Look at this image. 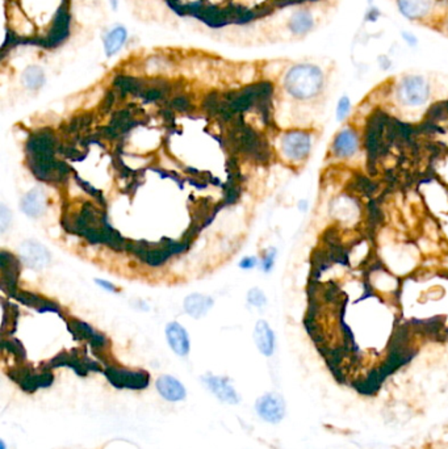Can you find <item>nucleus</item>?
Returning a JSON list of instances; mask_svg holds the SVG:
<instances>
[{"label": "nucleus", "instance_id": "5701e85b", "mask_svg": "<svg viewBox=\"0 0 448 449\" xmlns=\"http://www.w3.org/2000/svg\"><path fill=\"white\" fill-rule=\"evenodd\" d=\"M255 266H256V259L255 257H246L241 262V267L246 268V269L255 267Z\"/></svg>", "mask_w": 448, "mask_h": 449}, {"label": "nucleus", "instance_id": "423d86ee", "mask_svg": "<svg viewBox=\"0 0 448 449\" xmlns=\"http://www.w3.org/2000/svg\"><path fill=\"white\" fill-rule=\"evenodd\" d=\"M20 255L28 267L36 269L45 267L50 262L48 250L36 241H25L20 246Z\"/></svg>", "mask_w": 448, "mask_h": 449}, {"label": "nucleus", "instance_id": "20e7f679", "mask_svg": "<svg viewBox=\"0 0 448 449\" xmlns=\"http://www.w3.org/2000/svg\"><path fill=\"white\" fill-rule=\"evenodd\" d=\"M360 150V135L352 126H345L334 135L330 145V153L334 158L340 160L351 159Z\"/></svg>", "mask_w": 448, "mask_h": 449}, {"label": "nucleus", "instance_id": "393cba45", "mask_svg": "<svg viewBox=\"0 0 448 449\" xmlns=\"http://www.w3.org/2000/svg\"><path fill=\"white\" fill-rule=\"evenodd\" d=\"M299 209H300L301 212H306V210H308V201H306V200H301V201L299 203Z\"/></svg>", "mask_w": 448, "mask_h": 449}, {"label": "nucleus", "instance_id": "a211bd4d", "mask_svg": "<svg viewBox=\"0 0 448 449\" xmlns=\"http://www.w3.org/2000/svg\"><path fill=\"white\" fill-rule=\"evenodd\" d=\"M350 112H351V104L346 97H343L338 104V108H337V120L345 121L349 117Z\"/></svg>", "mask_w": 448, "mask_h": 449}, {"label": "nucleus", "instance_id": "9d476101", "mask_svg": "<svg viewBox=\"0 0 448 449\" xmlns=\"http://www.w3.org/2000/svg\"><path fill=\"white\" fill-rule=\"evenodd\" d=\"M254 339L256 347L265 356H271L275 350V334L266 321H259L255 326Z\"/></svg>", "mask_w": 448, "mask_h": 449}, {"label": "nucleus", "instance_id": "0eeeda50", "mask_svg": "<svg viewBox=\"0 0 448 449\" xmlns=\"http://www.w3.org/2000/svg\"><path fill=\"white\" fill-rule=\"evenodd\" d=\"M203 381L209 390H212L217 396L218 400L231 405L240 401L237 391L231 387V381L226 377L206 376L203 378Z\"/></svg>", "mask_w": 448, "mask_h": 449}, {"label": "nucleus", "instance_id": "aec40b11", "mask_svg": "<svg viewBox=\"0 0 448 449\" xmlns=\"http://www.w3.org/2000/svg\"><path fill=\"white\" fill-rule=\"evenodd\" d=\"M275 255H276V250L271 248L268 250L266 256L263 257V269L268 272L271 271V268L274 267V263H275Z\"/></svg>", "mask_w": 448, "mask_h": 449}, {"label": "nucleus", "instance_id": "4be33fe9", "mask_svg": "<svg viewBox=\"0 0 448 449\" xmlns=\"http://www.w3.org/2000/svg\"><path fill=\"white\" fill-rule=\"evenodd\" d=\"M172 107H175L176 110H185L188 108V100L185 97H176L172 101Z\"/></svg>", "mask_w": 448, "mask_h": 449}, {"label": "nucleus", "instance_id": "412c9836", "mask_svg": "<svg viewBox=\"0 0 448 449\" xmlns=\"http://www.w3.org/2000/svg\"><path fill=\"white\" fill-rule=\"evenodd\" d=\"M0 221H1V230L4 231L7 229L8 223L11 222V214L4 205H1V209H0Z\"/></svg>", "mask_w": 448, "mask_h": 449}, {"label": "nucleus", "instance_id": "9b49d317", "mask_svg": "<svg viewBox=\"0 0 448 449\" xmlns=\"http://www.w3.org/2000/svg\"><path fill=\"white\" fill-rule=\"evenodd\" d=\"M330 212L342 221H351L358 217L359 207L350 196H340L333 201Z\"/></svg>", "mask_w": 448, "mask_h": 449}, {"label": "nucleus", "instance_id": "6e6552de", "mask_svg": "<svg viewBox=\"0 0 448 449\" xmlns=\"http://www.w3.org/2000/svg\"><path fill=\"white\" fill-rule=\"evenodd\" d=\"M166 337L169 340L172 351L176 355L185 356L190 353V338L187 335V331L176 322H171L166 328Z\"/></svg>", "mask_w": 448, "mask_h": 449}, {"label": "nucleus", "instance_id": "f8f14e48", "mask_svg": "<svg viewBox=\"0 0 448 449\" xmlns=\"http://www.w3.org/2000/svg\"><path fill=\"white\" fill-rule=\"evenodd\" d=\"M47 207L45 194L40 189H33L22 201V209L31 217H38Z\"/></svg>", "mask_w": 448, "mask_h": 449}, {"label": "nucleus", "instance_id": "f3484780", "mask_svg": "<svg viewBox=\"0 0 448 449\" xmlns=\"http://www.w3.org/2000/svg\"><path fill=\"white\" fill-rule=\"evenodd\" d=\"M169 67V62L160 57H154L146 63V70L150 74L160 73Z\"/></svg>", "mask_w": 448, "mask_h": 449}, {"label": "nucleus", "instance_id": "b1692460", "mask_svg": "<svg viewBox=\"0 0 448 449\" xmlns=\"http://www.w3.org/2000/svg\"><path fill=\"white\" fill-rule=\"evenodd\" d=\"M97 284H100L101 287H104V289L107 291H115V287L112 284H109L108 281H101V280H97Z\"/></svg>", "mask_w": 448, "mask_h": 449}, {"label": "nucleus", "instance_id": "7ed1b4c3", "mask_svg": "<svg viewBox=\"0 0 448 449\" xmlns=\"http://www.w3.org/2000/svg\"><path fill=\"white\" fill-rule=\"evenodd\" d=\"M313 149V135L305 130H291L281 137V153L292 163L305 162Z\"/></svg>", "mask_w": 448, "mask_h": 449}, {"label": "nucleus", "instance_id": "f03ea898", "mask_svg": "<svg viewBox=\"0 0 448 449\" xmlns=\"http://www.w3.org/2000/svg\"><path fill=\"white\" fill-rule=\"evenodd\" d=\"M430 85L422 76H405L396 88V99L405 108H421L429 101Z\"/></svg>", "mask_w": 448, "mask_h": 449}, {"label": "nucleus", "instance_id": "ddd939ff", "mask_svg": "<svg viewBox=\"0 0 448 449\" xmlns=\"http://www.w3.org/2000/svg\"><path fill=\"white\" fill-rule=\"evenodd\" d=\"M212 305H213V301L210 297L194 293L185 298L184 309L190 316H192L194 318H200L208 313V310L212 307Z\"/></svg>", "mask_w": 448, "mask_h": 449}, {"label": "nucleus", "instance_id": "1a4fd4ad", "mask_svg": "<svg viewBox=\"0 0 448 449\" xmlns=\"http://www.w3.org/2000/svg\"><path fill=\"white\" fill-rule=\"evenodd\" d=\"M158 391L170 402L182 401L185 398V389L182 382L172 376H162L157 381Z\"/></svg>", "mask_w": 448, "mask_h": 449}, {"label": "nucleus", "instance_id": "6ab92c4d", "mask_svg": "<svg viewBox=\"0 0 448 449\" xmlns=\"http://www.w3.org/2000/svg\"><path fill=\"white\" fill-rule=\"evenodd\" d=\"M247 298H249V303L250 304L258 306V307H260V306L266 304V296H265V293L260 291V289H258V288H254V289L249 291Z\"/></svg>", "mask_w": 448, "mask_h": 449}, {"label": "nucleus", "instance_id": "f257e3e1", "mask_svg": "<svg viewBox=\"0 0 448 449\" xmlns=\"http://www.w3.org/2000/svg\"><path fill=\"white\" fill-rule=\"evenodd\" d=\"M284 85L292 97L312 100L324 90V74L313 65H299L287 74Z\"/></svg>", "mask_w": 448, "mask_h": 449}, {"label": "nucleus", "instance_id": "dca6fc26", "mask_svg": "<svg viewBox=\"0 0 448 449\" xmlns=\"http://www.w3.org/2000/svg\"><path fill=\"white\" fill-rule=\"evenodd\" d=\"M23 82L28 88L37 90L41 85H44V73L40 67L37 66H31L25 70L23 74Z\"/></svg>", "mask_w": 448, "mask_h": 449}, {"label": "nucleus", "instance_id": "2eb2a0df", "mask_svg": "<svg viewBox=\"0 0 448 449\" xmlns=\"http://www.w3.org/2000/svg\"><path fill=\"white\" fill-rule=\"evenodd\" d=\"M400 6L409 17H420L429 11L430 0H400Z\"/></svg>", "mask_w": 448, "mask_h": 449}, {"label": "nucleus", "instance_id": "4468645a", "mask_svg": "<svg viewBox=\"0 0 448 449\" xmlns=\"http://www.w3.org/2000/svg\"><path fill=\"white\" fill-rule=\"evenodd\" d=\"M126 36H128L126 31L122 26H117L113 31H110L106 37V41H104L107 56L110 57V56L116 54L122 48V45H124L125 40H126Z\"/></svg>", "mask_w": 448, "mask_h": 449}, {"label": "nucleus", "instance_id": "39448f33", "mask_svg": "<svg viewBox=\"0 0 448 449\" xmlns=\"http://www.w3.org/2000/svg\"><path fill=\"white\" fill-rule=\"evenodd\" d=\"M256 413L269 423H279L285 415L284 400L276 393H267L256 401Z\"/></svg>", "mask_w": 448, "mask_h": 449}]
</instances>
